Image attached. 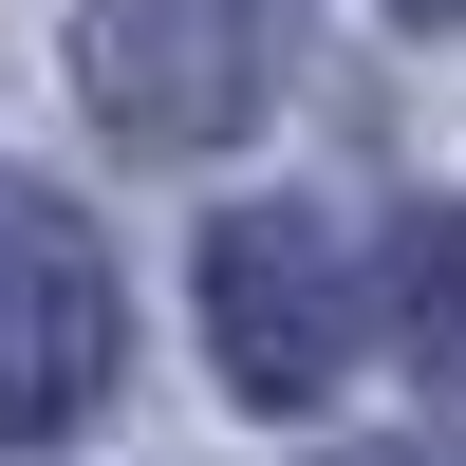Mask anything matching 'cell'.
<instances>
[{"label": "cell", "instance_id": "6da1fadb", "mask_svg": "<svg viewBox=\"0 0 466 466\" xmlns=\"http://www.w3.org/2000/svg\"><path fill=\"white\" fill-rule=\"evenodd\" d=\"M280 56H299V0H75V94H94V131L149 149V168L261 131Z\"/></svg>", "mask_w": 466, "mask_h": 466}, {"label": "cell", "instance_id": "277c9868", "mask_svg": "<svg viewBox=\"0 0 466 466\" xmlns=\"http://www.w3.org/2000/svg\"><path fill=\"white\" fill-rule=\"evenodd\" d=\"M392 318H410V355L466 392V206H410L392 224Z\"/></svg>", "mask_w": 466, "mask_h": 466}, {"label": "cell", "instance_id": "5b68a950", "mask_svg": "<svg viewBox=\"0 0 466 466\" xmlns=\"http://www.w3.org/2000/svg\"><path fill=\"white\" fill-rule=\"evenodd\" d=\"M336 466H430V448H336Z\"/></svg>", "mask_w": 466, "mask_h": 466}, {"label": "cell", "instance_id": "3957f363", "mask_svg": "<svg viewBox=\"0 0 466 466\" xmlns=\"http://www.w3.org/2000/svg\"><path fill=\"white\" fill-rule=\"evenodd\" d=\"M112 392V261L56 187H0V448H56Z\"/></svg>", "mask_w": 466, "mask_h": 466}, {"label": "cell", "instance_id": "8992f818", "mask_svg": "<svg viewBox=\"0 0 466 466\" xmlns=\"http://www.w3.org/2000/svg\"><path fill=\"white\" fill-rule=\"evenodd\" d=\"M392 19H466V0H392Z\"/></svg>", "mask_w": 466, "mask_h": 466}, {"label": "cell", "instance_id": "7a4b0ae2", "mask_svg": "<svg viewBox=\"0 0 466 466\" xmlns=\"http://www.w3.org/2000/svg\"><path fill=\"white\" fill-rule=\"evenodd\" d=\"M355 336H373V299H355V243H336L318 206L206 224V355H224L243 410H318L336 373H355Z\"/></svg>", "mask_w": 466, "mask_h": 466}]
</instances>
